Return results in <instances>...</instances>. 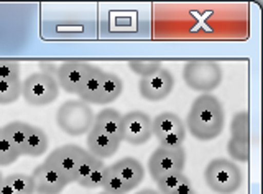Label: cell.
Listing matches in <instances>:
<instances>
[{
  "instance_id": "15",
  "label": "cell",
  "mask_w": 263,
  "mask_h": 194,
  "mask_svg": "<svg viewBox=\"0 0 263 194\" xmlns=\"http://www.w3.org/2000/svg\"><path fill=\"white\" fill-rule=\"evenodd\" d=\"M122 114L114 109H104L94 117V125L101 132L122 142Z\"/></svg>"
},
{
  "instance_id": "24",
  "label": "cell",
  "mask_w": 263,
  "mask_h": 194,
  "mask_svg": "<svg viewBox=\"0 0 263 194\" xmlns=\"http://www.w3.org/2000/svg\"><path fill=\"white\" fill-rule=\"evenodd\" d=\"M5 181L18 194H35V181H33L31 174L12 173L5 176Z\"/></svg>"
},
{
  "instance_id": "12",
  "label": "cell",
  "mask_w": 263,
  "mask_h": 194,
  "mask_svg": "<svg viewBox=\"0 0 263 194\" xmlns=\"http://www.w3.org/2000/svg\"><path fill=\"white\" fill-rule=\"evenodd\" d=\"M31 178L35 181V192L38 194H60L69 184L61 173L45 161L33 169Z\"/></svg>"
},
{
  "instance_id": "14",
  "label": "cell",
  "mask_w": 263,
  "mask_h": 194,
  "mask_svg": "<svg viewBox=\"0 0 263 194\" xmlns=\"http://www.w3.org/2000/svg\"><path fill=\"white\" fill-rule=\"evenodd\" d=\"M110 169L128 186L132 191H134L137 186L142 184L143 178H145L143 165L140 163L137 158H132V157L122 158L120 161H117V163H114L110 166Z\"/></svg>"
},
{
  "instance_id": "28",
  "label": "cell",
  "mask_w": 263,
  "mask_h": 194,
  "mask_svg": "<svg viewBox=\"0 0 263 194\" xmlns=\"http://www.w3.org/2000/svg\"><path fill=\"white\" fill-rule=\"evenodd\" d=\"M20 158V153L15 150L13 145L8 142L0 132V166H8Z\"/></svg>"
},
{
  "instance_id": "27",
  "label": "cell",
  "mask_w": 263,
  "mask_h": 194,
  "mask_svg": "<svg viewBox=\"0 0 263 194\" xmlns=\"http://www.w3.org/2000/svg\"><path fill=\"white\" fill-rule=\"evenodd\" d=\"M107 169H109V166L102 163H99V166L94 169L92 173H90L87 178H84L82 181H79L78 184L81 186V188H86V189H96V188H101L102 183H104V178L107 174Z\"/></svg>"
},
{
  "instance_id": "32",
  "label": "cell",
  "mask_w": 263,
  "mask_h": 194,
  "mask_svg": "<svg viewBox=\"0 0 263 194\" xmlns=\"http://www.w3.org/2000/svg\"><path fill=\"white\" fill-rule=\"evenodd\" d=\"M0 194H18L10 184L5 181V176L0 178Z\"/></svg>"
},
{
  "instance_id": "2",
  "label": "cell",
  "mask_w": 263,
  "mask_h": 194,
  "mask_svg": "<svg viewBox=\"0 0 263 194\" xmlns=\"http://www.w3.org/2000/svg\"><path fill=\"white\" fill-rule=\"evenodd\" d=\"M184 84L201 94H211L222 83V68L212 60L187 61L183 68Z\"/></svg>"
},
{
  "instance_id": "6",
  "label": "cell",
  "mask_w": 263,
  "mask_h": 194,
  "mask_svg": "<svg viewBox=\"0 0 263 194\" xmlns=\"http://www.w3.org/2000/svg\"><path fill=\"white\" fill-rule=\"evenodd\" d=\"M186 166V151L183 147L170 148L158 147L148 160V173L155 181H160L163 178L175 173H183Z\"/></svg>"
},
{
  "instance_id": "22",
  "label": "cell",
  "mask_w": 263,
  "mask_h": 194,
  "mask_svg": "<svg viewBox=\"0 0 263 194\" xmlns=\"http://www.w3.org/2000/svg\"><path fill=\"white\" fill-rule=\"evenodd\" d=\"M230 137L238 140H250V119L245 110L237 112L230 122Z\"/></svg>"
},
{
  "instance_id": "19",
  "label": "cell",
  "mask_w": 263,
  "mask_h": 194,
  "mask_svg": "<svg viewBox=\"0 0 263 194\" xmlns=\"http://www.w3.org/2000/svg\"><path fill=\"white\" fill-rule=\"evenodd\" d=\"M156 184H158L160 194H186L193 189L191 180L184 173L170 174L163 178V180L156 181Z\"/></svg>"
},
{
  "instance_id": "11",
  "label": "cell",
  "mask_w": 263,
  "mask_h": 194,
  "mask_svg": "<svg viewBox=\"0 0 263 194\" xmlns=\"http://www.w3.org/2000/svg\"><path fill=\"white\" fill-rule=\"evenodd\" d=\"M138 89H140V95L143 99L150 102H158L166 99L173 92V89H175V77H173V74L168 69L161 68L152 76L140 77Z\"/></svg>"
},
{
  "instance_id": "16",
  "label": "cell",
  "mask_w": 263,
  "mask_h": 194,
  "mask_svg": "<svg viewBox=\"0 0 263 194\" xmlns=\"http://www.w3.org/2000/svg\"><path fill=\"white\" fill-rule=\"evenodd\" d=\"M122 92H123V81L117 74H114V72L104 71L101 91H99L96 106H109V104L119 99Z\"/></svg>"
},
{
  "instance_id": "1",
  "label": "cell",
  "mask_w": 263,
  "mask_h": 194,
  "mask_svg": "<svg viewBox=\"0 0 263 194\" xmlns=\"http://www.w3.org/2000/svg\"><path fill=\"white\" fill-rule=\"evenodd\" d=\"M226 125V114L220 101L212 94L197 95L186 117V128L196 140L217 139Z\"/></svg>"
},
{
  "instance_id": "10",
  "label": "cell",
  "mask_w": 263,
  "mask_h": 194,
  "mask_svg": "<svg viewBox=\"0 0 263 194\" xmlns=\"http://www.w3.org/2000/svg\"><path fill=\"white\" fill-rule=\"evenodd\" d=\"M94 64L86 61H66L58 68V86L68 94H78L87 76L94 71Z\"/></svg>"
},
{
  "instance_id": "8",
  "label": "cell",
  "mask_w": 263,
  "mask_h": 194,
  "mask_svg": "<svg viewBox=\"0 0 263 194\" xmlns=\"http://www.w3.org/2000/svg\"><path fill=\"white\" fill-rule=\"evenodd\" d=\"M87 155V150L81 148L79 145H63V147L54 148L45 160V163L53 166L58 173H61L68 183H74V174H76L81 161Z\"/></svg>"
},
{
  "instance_id": "7",
  "label": "cell",
  "mask_w": 263,
  "mask_h": 194,
  "mask_svg": "<svg viewBox=\"0 0 263 194\" xmlns=\"http://www.w3.org/2000/svg\"><path fill=\"white\" fill-rule=\"evenodd\" d=\"M152 132L160 147L179 148L186 139V127L179 115L173 112H161L152 119Z\"/></svg>"
},
{
  "instance_id": "23",
  "label": "cell",
  "mask_w": 263,
  "mask_h": 194,
  "mask_svg": "<svg viewBox=\"0 0 263 194\" xmlns=\"http://www.w3.org/2000/svg\"><path fill=\"white\" fill-rule=\"evenodd\" d=\"M227 153L234 161L247 163L250 160V140H238L230 137L227 143Z\"/></svg>"
},
{
  "instance_id": "21",
  "label": "cell",
  "mask_w": 263,
  "mask_h": 194,
  "mask_svg": "<svg viewBox=\"0 0 263 194\" xmlns=\"http://www.w3.org/2000/svg\"><path fill=\"white\" fill-rule=\"evenodd\" d=\"M22 97L20 79H2L0 81V106L16 102Z\"/></svg>"
},
{
  "instance_id": "29",
  "label": "cell",
  "mask_w": 263,
  "mask_h": 194,
  "mask_svg": "<svg viewBox=\"0 0 263 194\" xmlns=\"http://www.w3.org/2000/svg\"><path fill=\"white\" fill-rule=\"evenodd\" d=\"M99 163H102V160H99V158L92 157V155H90V153L87 151V155L84 157V160L81 161V165H79V168H78V171H76V174H74V183H79V181L84 180V178H87V176L99 166Z\"/></svg>"
},
{
  "instance_id": "25",
  "label": "cell",
  "mask_w": 263,
  "mask_h": 194,
  "mask_svg": "<svg viewBox=\"0 0 263 194\" xmlns=\"http://www.w3.org/2000/svg\"><path fill=\"white\" fill-rule=\"evenodd\" d=\"M128 68L137 76L146 77L155 74L156 71H160L163 68V63L160 60H132L128 61Z\"/></svg>"
},
{
  "instance_id": "31",
  "label": "cell",
  "mask_w": 263,
  "mask_h": 194,
  "mask_svg": "<svg viewBox=\"0 0 263 194\" xmlns=\"http://www.w3.org/2000/svg\"><path fill=\"white\" fill-rule=\"evenodd\" d=\"M40 72H43V74H48V76H51V77H56L58 74V66L54 63H48V61H41L40 63Z\"/></svg>"
},
{
  "instance_id": "18",
  "label": "cell",
  "mask_w": 263,
  "mask_h": 194,
  "mask_svg": "<svg viewBox=\"0 0 263 194\" xmlns=\"http://www.w3.org/2000/svg\"><path fill=\"white\" fill-rule=\"evenodd\" d=\"M0 132H2L5 139L13 145L15 150L20 153V157H23V147L30 132V124L22 122V120H15V122L4 125L0 128Z\"/></svg>"
},
{
  "instance_id": "30",
  "label": "cell",
  "mask_w": 263,
  "mask_h": 194,
  "mask_svg": "<svg viewBox=\"0 0 263 194\" xmlns=\"http://www.w3.org/2000/svg\"><path fill=\"white\" fill-rule=\"evenodd\" d=\"M20 79V64L13 60H0V81Z\"/></svg>"
},
{
  "instance_id": "5",
  "label": "cell",
  "mask_w": 263,
  "mask_h": 194,
  "mask_svg": "<svg viewBox=\"0 0 263 194\" xmlns=\"http://www.w3.org/2000/svg\"><path fill=\"white\" fill-rule=\"evenodd\" d=\"M58 95H60V86L56 77L35 72L22 81V97L31 107L49 106L58 99Z\"/></svg>"
},
{
  "instance_id": "35",
  "label": "cell",
  "mask_w": 263,
  "mask_h": 194,
  "mask_svg": "<svg viewBox=\"0 0 263 194\" xmlns=\"http://www.w3.org/2000/svg\"><path fill=\"white\" fill-rule=\"evenodd\" d=\"M101 194H109V192H104V191H102V192H101Z\"/></svg>"
},
{
  "instance_id": "33",
  "label": "cell",
  "mask_w": 263,
  "mask_h": 194,
  "mask_svg": "<svg viewBox=\"0 0 263 194\" xmlns=\"http://www.w3.org/2000/svg\"><path fill=\"white\" fill-rule=\"evenodd\" d=\"M135 194H160V192L155 191V189H142V191H138Z\"/></svg>"
},
{
  "instance_id": "13",
  "label": "cell",
  "mask_w": 263,
  "mask_h": 194,
  "mask_svg": "<svg viewBox=\"0 0 263 194\" xmlns=\"http://www.w3.org/2000/svg\"><path fill=\"white\" fill-rule=\"evenodd\" d=\"M120 143H122L120 140L101 132L96 127H92L87 132V151L99 160L114 157L115 153H117Z\"/></svg>"
},
{
  "instance_id": "3",
  "label": "cell",
  "mask_w": 263,
  "mask_h": 194,
  "mask_svg": "<svg viewBox=\"0 0 263 194\" xmlns=\"http://www.w3.org/2000/svg\"><path fill=\"white\" fill-rule=\"evenodd\" d=\"M205 184L217 194H234L242 186V171L237 163L226 158H216L205 166Z\"/></svg>"
},
{
  "instance_id": "34",
  "label": "cell",
  "mask_w": 263,
  "mask_h": 194,
  "mask_svg": "<svg viewBox=\"0 0 263 194\" xmlns=\"http://www.w3.org/2000/svg\"><path fill=\"white\" fill-rule=\"evenodd\" d=\"M186 194H197V192H196L194 189H191V191H189V192H186Z\"/></svg>"
},
{
  "instance_id": "17",
  "label": "cell",
  "mask_w": 263,
  "mask_h": 194,
  "mask_svg": "<svg viewBox=\"0 0 263 194\" xmlns=\"http://www.w3.org/2000/svg\"><path fill=\"white\" fill-rule=\"evenodd\" d=\"M48 143H49L48 135L43 128L30 125V132L23 147V157H33V158L41 157L48 150Z\"/></svg>"
},
{
  "instance_id": "26",
  "label": "cell",
  "mask_w": 263,
  "mask_h": 194,
  "mask_svg": "<svg viewBox=\"0 0 263 194\" xmlns=\"http://www.w3.org/2000/svg\"><path fill=\"white\" fill-rule=\"evenodd\" d=\"M101 188L104 189V192H109V194H127L132 191L128 186L112 171L110 166H109V169H107V174L104 178V183H102Z\"/></svg>"
},
{
  "instance_id": "4",
  "label": "cell",
  "mask_w": 263,
  "mask_h": 194,
  "mask_svg": "<svg viewBox=\"0 0 263 194\" xmlns=\"http://www.w3.org/2000/svg\"><path fill=\"white\" fill-rule=\"evenodd\" d=\"M94 112L82 101H68L58 109L56 122L60 128L71 137L87 133L94 125Z\"/></svg>"
},
{
  "instance_id": "9",
  "label": "cell",
  "mask_w": 263,
  "mask_h": 194,
  "mask_svg": "<svg viewBox=\"0 0 263 194\" xmlns=\"http://www.w3.org/2000/svg\"><path fill=\"white\" fill-rule=\"evenodd\" d=\"M153 137L152 132V117L142 110L128 112L122 117V142L125 140L130 145L146 143Z\"/></svg>"
},
{
  "instance_id": "20",
  "label": "cell",
  "mask_w": 263,
  "mask_h": 194,
  "mask_svg": "<svg viewBox=\"0 0 263 194\" xmlns=\"http://www.w3.org/2000/svg\"><path fill=\"white\" fill-rule=\"evenodd\" d=\"M102 77H104V71L101 68H94V71L87 76L84 81V84L81 86L78 95L81 97L82 102L86 104H96L97 102V95L101 91V84H102Z\"/></svg>"
}]
</instances>
